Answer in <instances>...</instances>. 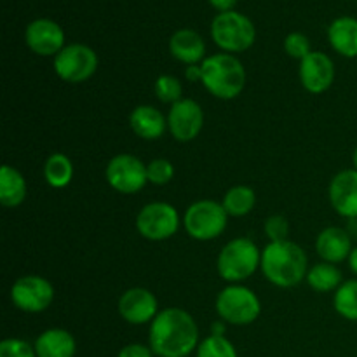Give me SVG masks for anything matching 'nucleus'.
<instances>
[{"mask_svg": "<svg viewBox=\"0 0 357 357\" xmlns=\"http://www.w3.org/2000/svg\"><path fill=\"white\" fill-rule=\"evenodd\" d=\"M149 345L159 357H187L199 347V326L183 309L167 307L150 323Z\"/></svg>", "mask_w": 357, "mask_h": 357, "instance_id": "1", "label": "nucleus"}, {"mask_svg": "<svg viewBox=\"0 0 357 357\" xmlns=\"http://www.w3.org/2000/svg\"><path fill=\"white\" fill-rule=\"evenodd\" d=\"M307 253L293 241L268 243L261 251V272L278 288H293L307 278Z\"/></svg>", "mask_w": 357, "mask_h": 357, "instance_id": "2", "label": "nucleus"}, {"mask_svg": "<svg viewBox=\"0 0 357 357\" xmlns=\"http://www.w3.org/2000/svg\"><path fill=\"white\" fill-rule=\"evenodd\" d=\"M202 86L218 100H234L243 93L246 86V70L244 65L229 52L208 56L201 63Z\"/></svg>", "mask_w": 357, "mask_h": 357, "instance_id": "3", "label": "nucleus"}, {"mask_svg": "<svg viewBox=\"0 0 357 357\" xmlns=\"http://www.w3.org/2000/svg\"><path fill=\"white\" fill-rule=\"evenodd\" d=\"M261 265V251L248 237H237L229 241L220 251L216 268L223 281L239 284L257 272Z\"/></svg>", "mask_w": 357, "mask_h": 357, "instance_id": "4", "label": "nucleus"}, {"mask_svg": "<svg viewBox=\"0 0 357 357\" xmlns=\"http://www.w3.org/2000/svg\"><path fill=\"white\" fill-rule=\"evenodd\" d=\"M211 37L223 52H244L255 44L257 30L253 21L237 10L220 13L211 23Z\"/></svg>", "mask_w": 357, "mask_h": 357, "instance_id": "5", "label": "nucleus"}, {"mask_svg": "<svg viewBox=\"0 0 357 357\" xmlns=\"http://www.w3.org/2000/svg\"><path fill=\"white\" fill-rule=\"evenodd\" d=\"M216 312L225 323L246 326L260 317L261 303L253 289L241 284H230L216 296Z\"/></svg>", "mask_w": 357, "mask_h": 357, "instance_id": "6", "label": "nucleus"}, {"mask_svg": "<svg viewBox=\"0 0 357 357\" xmlns=\"http://www.w3.org/2000/svg\"><path fill=\"white\" fill-rule=\"evenodd\" d=\"M227 223H229V215L222 202L209 201V199L190 204L183 215L185 230L195 241L218 239L225 232Z\"/></svg>", "mask_w": 357, "mask_h": 357, "instance_id": "7", "label": "nucleus"}, {"mask_svg": "<svg viewBox=\"0 0 357 357\" xmlns=\"http://www.w3.org/2000/svg\"><path fill=\"white\" fill-rule=\"evenodd\" d=\"M180 213L169 202H150L143 206L136 216L139 236L153 243L171 239L180 229Z\"/></svg>", "mask_w": 357, "mask_h": 357, "instance_id": "8", "label": "nucleus"}, {"mask_svg": "<svg viewBox=\"0 0 357 357\" xmlns=\"http://www.w3.org/2000/svg\"><path fill=\"white\" fill-rule=\"evenodd\" d=\"M98 63V54L89 45L70 44L54 56V72L65 82L80 84L96 73Z\"/></svg>", "mask_w": 357, "mask_h": 357, "instance_id": "9", "label": "nucleus"}, {"mask_svg": "<svg viewBox=\"0 0 357 357\" xmlns=\"http://www.w3.org/2000/svg\"><path fill=\"white\" fill-rule=\"evenodd\" d=\"M105 178L115 192L126 195L136 194L149 183L146 164L131 153H119L112 157L105 169Z\"/></svg>", "mask_w": 357, "mask_h": 357, "instance_id": "10", "label": "nucleus"}, {"mask_svg": "<svg viewBox=\"0 0 357 357\" xmlns=\"http://www.w3.org/2000/svg\"><path fill=\"white\" fill-rule=\"evenodd\" d=\"M54 300V286L40 275H23L10 288V302L28 314H38L49 309Z\"/></svg>", "mask_w": 357, "mask_h": 357, "instance_id": "11", "label": "nucleus"}, {"mask_svg": "<svg viewBox=\"0 0 357 357\" xmlns=\"http://www.w3.org/2000/svg\"><path fill=\"white\" fill-rule=\"evenodd\" d=\"M204 126V112L201 105L190 98H183L171 105L167 114V129L173 138L180 143H188L199 136Z\"/></svg>", "mask_w": 357, "mask_h": 357, "instance_id": "12", "label": "nucleus"}, {"mask_svg": "<svg viewBox=\"0 0 357 357\" xmlns=\"http://www.w3.org/2000/svg\"><path fill=\"white\" fill-rule=\"evenodd\" d=\"M24 42L38 56H58L65 47V31L56 21L38 17L24 31Z\"/></svg>", "mask_w": 357, "mask_h": 357, "instance_id": "13", "label": "nucleus"}, {"mask_svg": "<svg viewBox=\"0 0 357 357\" xmlns=\"http://www.w3.org/2000/svg\"><path fill=\"white\" fill-rule=\"evenodd\" d=\"M300 82L303 89L312 94H321L335 82V63L328 54L312 51L300 61Z\"/></svg>", "mask_w": 357, "mask_h": 357, "instance_id": "14", "label": "nucleus"}, {"mask_svg": "<svg viewBox=\"0 0 357 357\" xmlns=\"http://www.w3.org/2000/svg\"><path fill=\"white\" fill-rule=\"evenodd\" d=\"M119 314L129 324L152 323L159 314V302L146 288H131L119 298Z\"/></svg>", "mask_w": 357, "mask_h": 357, "instance_id": "15", "label": "nucleus"}, {"mask_svg": "<svg viewBox=\"0 0 357 357\" xmlns=\"http://www.w3.org/2000/svg\"><path fill=\"white\" fill-rule=\"evenodd\" d=\"M330 202L344 218H357V169H344L335 174L328 188Z\"/></svg>", "mask_w": 357, "mask_h": 357, "instance_id": "16", "label": "nucleus"}, {"mask_svg": "<svg viewBox=\"0 0 357 357\" xmlns=\"http://www.w3.org/2000/svg\"><path fill=\"white\" fill-rule=\"evenodd\" d=\"M352 250V237L342 227H328L323 232H319L316 239V251L321 260L326 264H342L349 260Z\"/></svg>", "mask_w": 357, "mask_h": 357, "instance_id": "17", "label": "nucleus"}, {"mask_svg": "<svg viewBox=\"0 0 357 357\" xmlns=\"http://www.w3.org/2000/svg\"><path fill=\"white\" fill-rule=\"evenodd\" d=\"M169 52L174 59L187 66L199 65L206 59L204 38L190 28H181L174 31L169 38Z\"/></svg>", "mask_w": 357, "mask_h": 357, "instance_id": "18", "label": "nucleus"}, {"mask_svg": "<svg viewBox=\"0 0 357 357\" xmlns=\"http://www.w3.org/2000/svg\"><path fill=\"white\" fill-rule=\"evenodd\" d=\"M129 126L136 136L152 142L162 138L167 129V119L152 105H139L129 115Z\"/></svg>", "mask_w": 357, "mask_h": 357, "instance_id": "19", "label": "nucleus"}, {"mask_svg": "<svg viewBox=\"0 0 357 357\" xmlns=\"http://www.w3.org/2000/svg\"><path fill=\"white\" fill-rule=\"evenodd\" d=\"M37 357H73L77 352L75 338L63 328H51L35 340Z\"/></svg>", "mask_w": 357, "mask_h": 357, "instance_id": "20", "label": "nucleus"}, {"mask_svg": "<svg viewBox=\"0 0 357 357\" xmlns=\"http://www.w3.org/2000/svg\"><path fill=\"white\" fill-rule=\"evenodd\" d=\"M331 47L344 58H357V20L351 16L337 17L328 28Z\"/></svg>", "mask_w": 357, "mask_h": 357, "instance_id": "21", "label": "nucleus"}, {"mask_svg": "<svg viewBox=\"0 0 357 357\" xmlns=\"http://www.w3.org/2000/svg\"><path fill=\"white\" fill-rule=\"evenodd\" d=\"M26 199V181L16 167L2 166L0 169V202L6 208H17Z\"/></svg>", "mask_w": 357, "mask_h": 357, "instance_id": "22", "label": "nucleus"}, {"mask_svg": "<svg viewBox=\"0 0 357 357\" xmlns=\"http://www.w3.org/2000/svg\"><path fill=\"white\" fill-rule=\"evenodd\" d=\"M307 284L317 293H330L337 291L344 282V275H342L340 268L333 264H316L309 268L307 272Z\"/></svg>", "mask_w": 357, "mask_h": 357, "instance_id": "23", "label": "nucleus"}, {"mask_svg": "<svg viewBox=\"0 0 357 357\" xmlns=\"http://www.w3.org/2000/svg\"><path fill=\"white\" fill-rule=\"evenodd\" d=\"M44 178L52 188L68 187L73 180V164L70 157L61 152L51 153L44 164Z\"/></svg>", "mask_w": 357, "mask_h": 357, "instance_id": "24", "label": "nucleus"}, {"mask_svg": "<svg viewBox=\"0 0 357 357\" xmlns=\"http://www.w3.org/2000/svg\"><path fill=\"white\" fill-rule=\"evenodd\" d=\"M222 204L229 216H246L257 204V194L248 185H236L225 192Z\"/></svg>", "mask_w": 357, "mask_h": 357, "instance_id": "25", "label": "nucleus"}, {"mask_svg": "<svg viewBox=\"0 0 357 357\" xmlns=\"http://www.w3.org/2000/svg\"><path fill=\"white\" fill-rule=\"evenodd\" d=\"M333 307L338 316L357 323V279L342 282L340 288L335 291Z\"/></svg>", "mask_w": 357, "mask_h": 357, "instance_id": "26", "label": "nucleus"}, {"mask_svg": "<svg viewBox=\"0 0 357 357\" xmlns=\"http://www.w3.org/2000/svg\"><path fill=\"white\" fill-rule=\"evenodd\" d=\"M197 357H237V351L229 338L209 335L199 344Z\"/></svg>", "mask_w": 357, "mask_h": 357, "instance_id": "27", "label": "nucleus"}, {"mask_svg": "<svg viewBox=\"0 0 357 357\" xmlns=\"http://www.w3.org/2000/svg\"><path fill=\"white\" fill-rule=\"evenodd\" d=\"M153 91H155V96L162 103L174 105L183 100V86H181V80L174 75L157 77L155 84H153Z\"/></svg>", "mask_w": 357, "mask_h": 357, "instance_id": "28", "label": "nucleus"}, {"mask_svg": "<svg viewBox=\"0 0 357 357\" xmlns=\"http://www.w3.org/2000/svg\"><path fill=\"white\" fill-rule=\"evenodd\" d=\"M146 174H149V183L153 185H167L174 176V166L167 159H153L146 164Z\"/></svg>", "mask_w": 357, "mask_h": 357, "instance_id": "29", "label": "nucleus"}, {"mask_svg": "<svg viewBox=\"0 0 357 357\" xmlns=\"http://www.w3.org/2000/svg\"><path fill=\"white\" fill-rule=\"evenodd\" d=\"M284 51L289 58L298 59L302 61L305 56H309L310 52V40L307 35L300 33V31H293L288 37L284 38Z\"/></svg>", "mask_w": 357, "mask_h": 357, "instance_id": "30", "label": "nucleus"}, {"mask_svg": "<svg viewBox=\"0 0 357 357\" xmlns=\"http://www.w3.org/2000/svg\"><path fill=\"white\" fill-rule=\"evenodd\" d=\"M0 357H37L33 345L21 338H6L0 344Z\"/></svg>", "mask_w": 357, "mask_h": 357, "instance_id": "31", "label": "nucleus"}, {"mask_svg": "<svg viewBox=\"0 0 357 357\" xmlns=\"http://www.w3.org/2000/svg\"><path fill=\"white\" fill-rule=\"evenodd\" d=\"M265 234L271 239V243H279V241H288L289 236V222L282 215L268 216L264 225Z\"/></svg>", "mask_w": 357, "mask_h": 357, "instance_id": "32", "label": "nucleus"}, {"mask_svg": "<svg viewBox=\"0 0 357 357\" xmlns=\"http://www.w3.org/2000/svg\"><path fill=\"white\" fill-rule=\"evenodd\" d=\"M117 357H153V351L150 349V345L129 344L121 349Z\"/></svg>", "mask_w": 357, "mask_h": 357, "instance_id": "33", "label": "nucleus"}, {"mask_svg": "<svg viewBox=\"0 0 357 357\" xmlns=\"http://www.w3.org/2000/svg\"><path fill=\"white\" fill-rule=\"evenodd\" d=\"M185 79L188 82H202V68L201 65H190L185 68Z\"/></svg>", "mask_w": 357, "mask_h": 357, "instance_id": "34", "label": "nucleus"}, {"mask_svg": "<svg viewBox=\"0 0 357 357\" xmlns=\"http://www.w3.org/2000/svg\"><path fill=\"white\" fill-rule=\"evenodd\" d=\"M209 3L220 13H229V10H234L237 0H209Z\"/></svg>", "mask_w": 357, "mask_h": 357, "instance_id": "35", "label": "nucleus"}, {"mask_svg": "<svg viewBox=\"0 0 357 357\" xmlns=\"http://www.w3.org/2000/svg\"><path fill=\"white\" fill-rule=\"evenodd\" d=\"M345 230H347L349 236H351L352 239H357V218L349 220V223H347V227H345Z\"/></svg>", "mask_w": 357, "mask_h": 357, "instance_id": "36", "label": "nucleus"}, {"mask_svg": "<svg viewBox=\"0 0 357 357\" xmlns=\"http://www.w3.org/2000/svg\"><path fill=\"white\" fill-rule=\"evenodd\" d=\"M347 261H349V267H351L352 274L357 275V246L354 248V250H352L351 257H349Z\"/></svg>", "mask_w": 357, "mask_h": 357, "instance_id": "37", "label": "nucleus"}, {"mask_svg": "<svg viewBox=\"0 0 357 357\" xmlns=\"http://www.w3.org/2000/svg\"><path fill=\"white\" fill-rule=\"evenodd\" d=\"M223 323H225V321L220 319L218 323L213 324V335H220V337H223V333H225V326H223Z\"/></svg>", "mask_w": 357, "mask_h": 357, "instance_id": "38", "label": "nucleus"}, {"mask_svg": "<svg viewBox=\"0 0 357 357\" xmlns=\"http://www.w3.org/2000/svg\"><path fill=\"white\" fill-rule=\"evenodd\" d=\"M352 164H354V169H357V146L354 149V153H352Z\"/></svg>", "mask_w": 357, "mask_h": 357, "instance_id": "39", "label": "nucleus"}]
</instances>
